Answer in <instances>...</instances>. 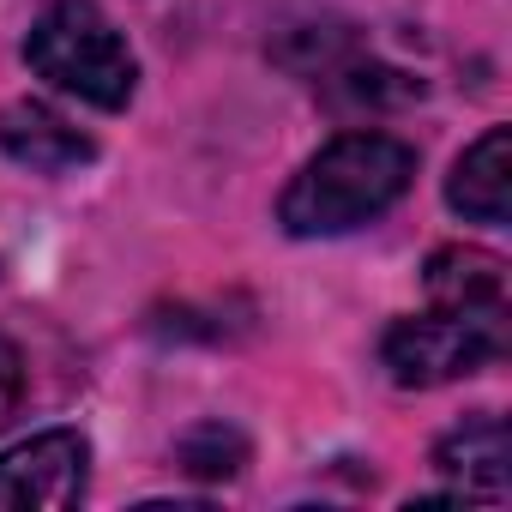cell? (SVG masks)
Wrapping results in <instances>:
<instances>
[{
	"mask_svg": "<svg viewBox=\"0 0 512 512\" xmlns=\"http://www.w3.org/2000/svg\"><path fill=\"white\" fill-rule=\"evenodd\" d=\"M410 181H416V145H404L398 133L350 127L296 169V181L278 199V223L296 241L350 235L380 223L410 193Z\"/></svg>",
	"mask_w": 512,
	"mask_h": 512,
	"instance_id": "6da1fadb",
	"label": "cell"
},
{
	"mask_svg": "<svg viewBox=\"0 0 512 512\" xmlns=\"http://www.w3.org/2000/svg\"><path fill=\"white\" fill-rule=\"evenodd\" d=\"M25 67L103 115H121L139 91V55L91 0H55L25 37Z\"/></svg>",
	"mask_w": 512,
	"mask_h": 512,
	"instance_id": "7a4b0ae2",
	"label": "cell"
},
{
	"mask_svg": "<svg viewBox=\"0 0 512 512\" xmlns=\"http://www.w3.org/2000/svg\"><path fill=\"white\" fill-rule=\"evenodd\" d=\"M506 314L512 308H434L392 320L380 338V368L404 392H434L470 380L506 356Z\"/></svg>",
	"mask_w": 512,
	"mask_h": 512,
	"instance_id": "3957f363",
	"label": "cell"
},
{
	"mask_svg": "<svg viewBox=\"0 0 512 512\" xmlns=\"http://www.w3.org/2000/svg\"><path fill=\"white\" fill-rule=\"evenodd\" d=\"M91 488V440L79 428H43L0 452V512H61Z\"/></svg>",
	"mask_w": 512,
	"mask_h": 512,
	"instance_id": "277c9868",
	"label": "cell"
},
{
	"mask_svg": "<svg viewBox=\"0 0 512 512\" xmlns=\"http://www.w3.org/2000/svg\"><path fill=\"white\" fill-rule=\"evenodd\" d=\"M0 151L31 175H73V169L97 163V139L37 97H19L0 109Z\"/></svg>",
	"mask_w": 512,
	"mask_h": 512,
	"instance_id": "5b68a950",
	"label": "cell"
},
{
	"mask_svg": "<svg viewBox=\"0 0 512 512\" xmlns=\"http://www.w3.org/2000/svg\"><path fill=\"white\" fill-rule=\"evenodd\" d=\"M506 422L494 410L464 416L452 434L434 440V476L458 494V500H506Z\"/></svg>",
	"mask_w": 512,
	"mask_h": 512,
	"instance_id": "8992f818",
	"label": "cell"
},
{
	"mask_svg": "<svg viewBox=\"0 0 512 512\" xmlns=\"http://www.w3.org/2000/svg\"><path fill=\"white\" fill-rule=\"evenodd\" d=\"M446 205L470 223L506 229L512 217V127H488L446 175Z\"/></svg>",
	"mask_w": 512,
	"mask_h": 512,
	"instance_id": "52a82bcc",
	"label": "cell"
},
{
	"mask_svg": "<svg viewBox=\"0 0 512 512\" xmlns=\"http://www.w3.org/2000/svg\"><path fill=\"white\" fill-rule=\"evenodd\" d=\"M422 290L434 308H512L506 260H494L482 247H434L422 266Z\"/></svg>",
	"mask_w": 512,
	"mask_h": 512,
	"instance_id": "ba28073f",
	"label": "cell"
},
{
	"mask_svg": "<svg viewBox=\"0 0 512 512\" xmlns=\"http://www.w3.org/2000/svg\"><path fill=\"white\" fill-rule=\"evenodd\" d=\"M175 458H181V470H187V476L223 482V476H235V470L247 464V434H241V428H229V422H199V428H187V434H181Z\"/></svg>",
	"mask_w": 512,
	"mask_h": 512,
	"instance_id": "9c48e42d",
	"label": "cell"
},
{
	"mask_svg": "<svg viewBox=\"0 0 512 512\" xmlns=\"http://www.w3.org/2000/svg\"><path fill=\"white\" fill-rule=\"evenodd\" d=\"M25 386H31V374H25V356H19V344H13V338H0V428H7V422L19 416V404H25Z\"/></svg>",
	"mask_w": 512,
	"mask_h": 512,
	"instance_id": "30bf717a",
	"label": "cell"
}]
</instances>
